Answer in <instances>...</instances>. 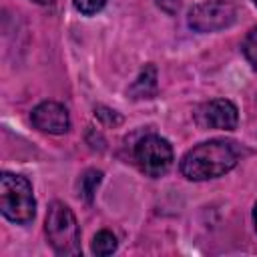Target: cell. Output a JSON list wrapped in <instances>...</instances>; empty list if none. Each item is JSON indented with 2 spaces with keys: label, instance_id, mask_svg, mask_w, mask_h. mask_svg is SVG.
I'll return each instance as SVG.
<instances>
[{
  "label": "cell",
  "instance_id": "3957f363",
  "mask_svg": "<svg viewBox=\"0 0 257 257\" xmlns=\"http://www.w3.org/2000/svg\"><path fill=\"white\" fill-rule=\"evenodd\" d=\"M44 231L50 247L58 255H66V257L80 255V231H78L76 217L68 205L54 201L48 207Z\"/></svg>",
  "mask_w": 257,
  "mask_h": 257
},
{
  "label": "cell",
  "instance_id": "5bb4252c",
  "mask_svg": "<svg viewBox=\"0 0 257 257\" xmlns=\"http://www.w3.org/2000/svg\"><path fill=\"white\" fill-rule=\"evenodd\" d=\"M32 2H38V4H50V2H54V0H32Z\"/></svg>",
  "mask_w": 257,
  "mask_h": 257
},
{
  "label": "cell",
  "instance_id": "9a60e30c",
  "mask_svg": "<svg viewBox=\"0 0 257 257\" xmlns=\"http://www.w3.org/2000/svg\"><path fill=\"white\" fill-rule=\"evenodd\" d=\"M253 4H255V6H257V0H253Z\"/></svg>",
  "mask_w": 257,
  "mask_h": 257
},
{
  "label": "cell",
  "instance_id": "277c9868",
  "mask_svg": "<svg viewBox=\"0 0 257 257\" xmlns=\"http://www.w3.org/2000/svg\"><path fill=\"white\" fill-rule=\"evenodd\" d=\"M135 161L145 175L161 177L173 165V147L159 135H147L135 147Z\"/></svg>",
  "mask_w": 257,
  "mask_h": 257
},
{
  "label": "cell",
  "instance_id": "8992f818",
  "mask_svg": "<svg viewBox=\"0 0 257 257\" xmlns=\"http://www.w3.org/2000/svg\"><path fill=\"white\" fill-rule=\"evenodd\" d=\"M195 122L201 128L233 131L239 122V110L227 98H213L195 110Z\"/></svg>",
  "mask_w": 257,
  "mask_h": 257
},
{
  "label": "cell",
  "instance_id": "7a4b0ae2",
  "mask_svg": "<svg viewBox=\"0 0 257 257\" xmlns=\"http://www.w3.org/2000/svg\"><path fill=\"white\" fill-rule=\"evenodd\" d=\"M0 209L2 215L16 225H28L34 219L36 199L26 177L16 173L0 175Z\"/></svg>",
  "mask_w": 257,
  "mask_h": 257
},
{
  "label": "cell",
  "instance_id": "30bf717a",
  "mask_svg": "<svg viewBox=\"0 0 257 257\" xmlns=\"http://www.w3.org/2000/svg\"><path fill=\"white\" fill-rule=\"evenodd\" d=\"M100 179H102V173L94 171V169H90V171H86L82 175V179H80V193H82V197L86 201H92V195H94Z\"/></svg>",
  "mask_w": 257,
  "mask_h": 257
},
{
  "label": "cell",
  "instance_id": "ba28073f",
  "mask_svg": "<svg viewBox=\"0 0 257 257\" xmlns=\"http://www.w3.org/2000/svg\"><path fill=\"white\" fill-rule=\"evenodd\" d=\"M155 90H157V70L153 64H147L133 82V86L128 88V94L133 98H151Z\"/></svg>",
  "mask_w": 257,
  "mask_h": 257
},
{
  "label": "cell",
  "instance_id": "8fae6325",
  "mask_svg": "<svg viewBox=\"0 0 257 257\" xmlns=\"http://www.w3.org/2000/svg\"><path fill=\"white\" fill-rule=\"evenodd\" d=\"M243 54L249 60V64L257 70V26L249 30V34L243 40Z\"/></svg>",
  "mask_w": 257,
  "mask_h": 257
},
{
  "label": "cell",
  "instance_id": "52a82bcc",
  "mask_svg": "<svg viewBox=\"0 0 257 257\" xmlns=\"http://www.w3.org/2000/svg\"><path fill=\"white\" fill-rule=\"evenodd\" d=\"M32 124L48 135H64L70 128V116L68 110L54 100H44L38 106H34L30 114Z\"/></svg>",
  "mask_w": 257,
  "mask_h": 257
},
{
  "label": "cell",
  "instance_id": "6da1fadb",
  "mask_svg": "<svg viewBox=\"0 0 257 257\" xmlns=\"http://www.w3.org/2000/svg\"><path fill=\"white\" fill-rule=\"evenodd\" d=\"M237 165V151L231 143L213 139L205 141L191 151L181 161V175L189 181H209L229 173Z\"/></svg>",
  "mask_w": 257,
  "mask_h": 257
},
{
  "label": "cell",
  "instance_id": "9c48e42d",
  "mask_svg": "<svg viewBox=\"0 0 257 257\" xmlns=\"http://www.w3.org/2000/svg\"><path fill=\"white\" fill-rule=\"evenodd\" d=\"M114 251H116V237L106 229L98 231L92 239V253L98 255V257H106Z\"/></svg>",
  "mask_w": 257,
  "mask_h": 257
},
{
  "label": "cell",
  "instance_id": "7c38bea8",
  "mask_svg": "<svg viewBox=\"0 0 257 257\" xmlns=\"http://www.w3.org/2000/svg\"><path fill=\"white\" fill-rule=\"evenodd\" d=\"M104 4H106V0H74V8L84 16L96 14Z\"/></svg>",
  "mask_w": 257,
  "mask_h": 257
},
{
  "label": "cell",
  "instance_id": "4fadbf2b",
  "mask_svg": "<svg viewBox=\"0 0 257 257\" xmlns=\"http://www.w3.org/2000/svg\"><path fill=\"white\" fill-rule=\"evenodd\" d=\"M253 223H255V229H257V205H255V209H253Z\"/></svg>",
  "mask_w": 257,
  "mask_h": 257
},
{
  "label": "cell",
  "instance_id": "5b68a950",
  "mask_svg": "<svg viewBox=\"0 0 257 257\" xmlns=\"http://www.w3.org/2000/svg\"><path fill=\"white\" fill-rule=\"evenodd\" d=\"M237 20V6L231 0H207L191 8L189 26L197 32H217Z\"/></svg>",
  "mask_w": 257,
  "mask_h": 257
}]
</instances>
